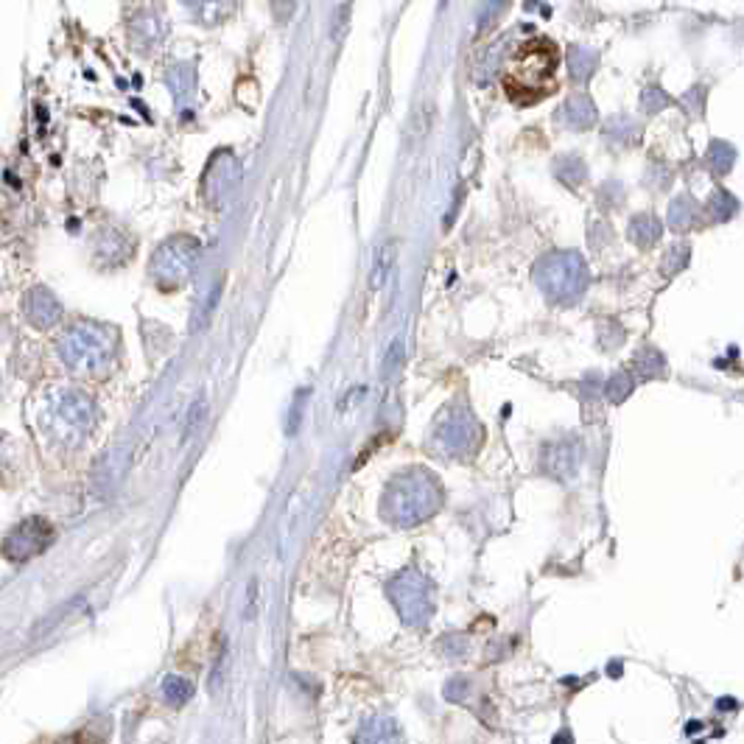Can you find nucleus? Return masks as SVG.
Instances as JSON below:
<instances>
[{"mask_svg": "<svg viewBox=\"0 0 744 744\" xmlns=\"http://www.w3.org/2000/svg\"><path fill=\"white\" fill-rule=\"evenodd\" d=\"M560 54L551 40H529L518 45L512 54L501 82L512 101L518 104H534L537 98H543L554 90V73H557Z\"/></svg>", "mask_w": 744, "mask_h": 744, "instance_id": "f257e3e1", "label": "nucleus"}, {"mask_svg": "<svg viewBox=\"0 0 744 744\" xmlns=\"http://www.w3.org/2000/svg\"><path fill=\"white\" fill-rule=\"evenodd\" d=\"M112 353H115L112 333L93 322L73 325L59 342L62 362L76 372H93V375L104 372L112 362Z\"/></svg>", "mask_w": 744, "mask_h": 744, "instance_id": "f03ea898", "label": "nucleus"}, {"mask_svg": "<svg viewBox=\"0 0 744 744\" xmlns=\"http://www.w3.org/2000/svg\"><path fill=\"white\" fill-rule=\"evenodd\" d=\"M383 501H387L383 504V515L398 521L400 526H415L428 515H434V509L440 506V493L437 487L428 481V476L408 473L390 487Z\"/></svg>", "mask_w": 744, "mask_h": 744, "instance_id": "7ed1b4c3", "label": "nucleus"}, {"mask_svg": "<svg viewBox=\"0 0 744 744\" xmlns=\"http://www.w3.org/2000/svg\"><path fill=\"white\" fill-rule=\"evenodd\" d=\"M95 408L90 398L82 392H59L57 398H50L45 426L50 431V437L65 443V445H79L87 431L93 428Z\"/></svg>", "mask_w": 744, "mask_h": 744, "instance_id": "20e7f679", "label": "nucleus"}, {"mask_svg": "<svg viewBox=\"0 0 744 744\" xmlns=\"http://www.w3.org/2000/svg\"><path fill=\"white\" fill-rule=\"evenodd\" d=\"M537 286L557 302H574L587 286V269L577 252H557L534 269Z\"/></svg>", "mask_w": 744, "mask_h": 744, "instance_id": "39448f33", "label": "nucleus"}, {"mask_svg": "<svg viewBox=\"0 0 744 744\" xmlns=\"http://www.w3.org/2000/svg\"><path fill=\"white\" fill-rule=\"evenodd\" d=\"M390 599L398 607L400 619L408 624H423L431 615V585L426 582L423 574L415 569H408L398 574L390 585Z\"/></svg>", "mask_w": 744, "mask_h": 744, "instance_id": "423d86ee", "label": "nucleus"}, {"mask_svg": "<svg viewBox=\"0 0 744 744\" xmlns=\"http://www.w3.org/2000/svg\"><path fill=\"white\" fill-rule=\"evenodd\" d=\"M196 255H199L196 241H191V238H174V241H168V244H163L157 249L151 269H154V274H157V280H160L163 286H176V283H183V280L193 272Z\"/></svg>", "mask_w": 744, "mask_h": 744, "instance_id": "0eeeda50", "label": "nucleus"}, {"mask_svg": "<svg viewBox=\"0 0 744 744\" xmlns=\"http://www.w3.org/2000/svg\"><path fill=\"white\" fill-rule=\"evenodd\" d=\"M50 541H54V529H50V524L42 518H31V521H22L20 526H14L6 534L4 554L12 562H25V560L37 557L40 551H45Z\"/></svg>", "mask_w": 744, "mask_h": 744, "instance_id": "6e6552de", "label": "nucleus"}, {"mask_svg": "<svg viewBox=\"0 0 744 744\" xmlns=\"http://www.w3.org/2000/svg\"><path fill=\"white\" fill-rule=\"evenodd\" d=\"M476 434L479 428L471 423V417L465 415H453L448 423L440 426V434H437V440L440 445L448 451V453H465L476 445Z\"/></svg>", "mask_w": 744, "mask_h": 744, "instance_id": "1a4fd4ad", "label": "nucleus"}, {"mask_svg": "<svg viewBox=\"0 0 744 744\" xmlns=\"http://www.w3.org/2000/svg\"><path fill=\"white\" fill-rule=\"evenodd\" d=\"M168 34V25L166 20L154 12V9H143L135 14L132 20V42L138 50H151V48H157Z\"/></svg>", "mask_w": 744, "mask_h": 744, "instance_id": "9d476101", "label": "nucleus"}, {"mask_svg": "<svg viewBox=\"0 0 744 744\" xmlns=\"http://www.w3.org/2000/svg\"><path fill=\"white\" fill-rule=\"evenodd\" d=\"M25 317L34 327H50L54 322H59L62 317V305L57 302V297L45 291V289H31L29 297H25Z\"/></svg>", "mask_w": 744, "mask_h": 744, "instance_id": "9b49d317", "label": "nucleus"}, {"mask_svg": "<svg viewBox=\"0 0 744 744\" xmlns=\"http://www.w3.org/2000/svg\"><path fill=\"white\" fill-rule=\"evenodd\" d=\"M577 445L574 443H551L546 451H543V471L557 476V479H566L577 471Z\"/></svg>", "mask_w": 744, "mask_h": 744, "instance_id": "f8f14e48", "label": "nucleus"}, {"mask_svg": "<svg viewBox=\"0 0 744 744\" xmlns=\"http://www.w3.org/2000/svg\"><path fill=\"white\" fill-rule=\"evenodd\" d=\"M560 115H562V123L571 126V130H587V126L596 121V107L585 93H579V95H571L566 104H562Z\"/></svg>", "mask_w": 744, "mask_h": 744, "instance_id": "ddd939ff", "label": "nucleus"}, {"mask_svg": "<svg viewBox=\"0 0 744 744\" xmlns=\"http://www.w3.org/2000/svg\"><path fill=\"white\" fill-rule=\"evenodd\" d=\"M166 85L171 87L174 98H179V101L188 98V95H193V87H196L193 65H188V62H176V65H171L168 73H166Z\"/></svg>", "mask_w": 744, "mask_h": 744, "instance_id": "4468645a", "label": "nucleus"}, {"mask_svg": "<svg viewBox=\"0 0 744 744\" xmlns=\"http://www.w3.org/2000/svg\"><path fill=\"white\" fill-rule=\"evenodd\" d=\"M663 233V224L658 221V216H635L632 224H630V238L638 244V247H652Z\"/></svg>", "mask_w": 744, "mask_h": 744, "instance_id": "2eb2a0df", "label": "nucleus"}, {"mask_svg": "<svg viewBox=\"0 0 744 744\" xmlns=\"http://www.w3.org/2000/svg\"><path fill=\"white\" fill-rule=\"evenodd\" d=\"M596 59H599L596 50L582 48V45H574V48L569 50V70H571V76H574V82H585L587 76L594 73Z\"/></svg>", "mask_w": 744, "mask_h": 744, "instance_id": "dca6fc26", "label": "nucleus"}, {"mask_svg": "<svg viewBox=\"0 0 744 744\" xmlns=\"http://www.w3.org/2000/svg\"><path fill=\"white\" fill-rule=\"evenodd\" d=\"M632 372H638V378H658V375H666V370H663V355L655 353V350H641V353L632 358Z\"/></svg>", "mask_w": 744, "mask_h": 744, "instance_id": "f3484780", "label": "nucleus"}, {"mask_svg": "<svg viewBox=\"0 0 744 744\" xmlns=\"http://www.w3.org/2000/svg\"><path fill=\"white\" fill-rule=\"evenodd\" d=\"M229 4H233V0H183V6L191 9L204 22L219 20V14H224L229 9Z\"/></svg>", "mask_w": 744, "mask_h": 744, "instance_id": "a211bd4d", "label": "nucleus"}, {"mask_svg": "<svg viewBox=\"0 0 744 744\" xmlns=\"http://www.w3.org/2000/svg\"><path fill=\"white\" fill-rule=\"evenodd\" d=\"M697 216H700V211H697V204L691 202L688 196H683V199H677L675 204H672V213H669V221H672V227L675 229H688L691 224L697 221Z\"/></svg>", "mask_w": 744, "mask_h": 744, "instance_id": "6ab92c4d", "label": "nucleus"}, {"mask_svg": "<svg viewBox=\"0 0 744 744\" xmlns=\"http://www.w3.org/2000/svg\"><path fill=\"white\" fill-rule=\"evenodd\" d=\"M163 695H166V700L168 703H174V705H183V703H188L191 697H193V686H191V680H185V677H166L163 680Z\"/></svg>", "mask_w": 744, "mask_h": 744, "instance_id": "aec40b11", "label": "nucleus"}, {"mask_svg": "<svg viewBox=\"0 0 744 744\" xmlns=\"http://www.w3.org/2000/svg\"><path fill=\"white\" fill-rule=\"evenodd\" d=\"M395 244H387L383 247L381 252H378V261H375V266H372V289H381V283H383V277L390 274V269H392V264H395Z\"/></svg>", "mask_w": 744, "mask_h": 744, "instance_id": "412c9836", "label": "nucleus"}, {"mask_svg": "<svg viewBox=\"0 0 744 744\" xmlns=\"http://www.w3.org/2000/svg\"><path fill=\"white\" fill-rule=\"evenodd\" d=\"M733 148L728 146V143H722V140H716L713 146H711V151H708V163L713 166V171L716 174H725L731 166H733Z\"/></svg>", "mask_w": 744, "mask_h": 744, "instance_id": "4be33fe9", "label": "nucleus"}, {"mask_svg": "<svg viewBox=\"0 0 744 744\" xmlns=\"http://www.w3.org/2000/svg\"><path fill=\"white\" fill-rule=\"evenodd\" d=\"M557 174L562 183H569V185H579L582 179H585V163L579 157H566V160H560L557 163Z\"/></svg>", "mask_w": 744, "mask_h": 744, "instance_id": "5701e85b", "label": "nucleus"}, {"mask_svg": "<svg viewBox=\"0 0 744 744\" xmlns=\"http://www.w3.org/2000/svg\"><path fill=\"white\" fill-rule=\"evenodd\" d=\"M506 4H509V0H490V4L484 6L481 20H479V34H487V31L493 29V25L501 20V14H504Z\"/></svg>", "mask_w": 744, "mask_h": 744, "instance_id": "b1692460", "label": "nucleus"}, {"mask_svg": "<svg viewBox=\"0 0 744 744\" xmlns=\"http://www.w3.org/2000/svg\"><path fill=\"white\" fill-rule=\"evenodd\" d=\"M630 392H632V378L627 372H619V375H613L607 381V398L613 403H622Z\"/></svg>", "mask_w": 744, "mask_h": 744, "instance_id": "393cba45", "label": "nucleus"}, {"mask_svg": "<svg viewBox=\"0 0 744 744\" xmlns=\"http://www.w3.org/2000/svg\"><path fill=\"white\" fill-rule=\"evenodd\" d=\"M708 211L716 216V219H728L733 211H736V202L728 196V193H713V199H711V204H708Z\"/></svg>", "mask_w": 744, "mask_h": 744, "instance_id": "a878e982", "label": "nucleus"}, {"mask_svg": "<svg viewBox=\"0 0 744 744\" xmlns=\"http://www.w3.org/2000/svg\"><path fill=\"white\" fill-rule=\"evenodd\" d=\"M663 107H669V95H666L660 87H647L644 90V110L647 112H658Z\"/></svg>", "mask_w": 744, "mask_h": 744, "instance_id": "bb28decb", "label": "nucleus"}, {"mask_svg": "<svg viewBox=\"0 0 744 744\" xmlns=\"http://www.w3.org/2000/svg\"><path fill=\"white\" fill-rule=\"evenodd\" d=\"M445 697L451 700V703H462L468 697V680L465 677H453L448 686H445Z\"/></svg>", "mask_w": 744, "mask_h": 744, "instance_id": "cd10ccee", "label": "nucleus"}, {"mask_svg": "<svg viewBox=\"0 0 744 744\" xmlns=\"http://www.w3.org/2000/svg\"><path fill=\"white\" fill-rule=\"evenodd\" d=\"M272 9H274L277 22H286L297 9V0H272Z\"/></svg>", "mask_w": 744, "mask_h": 744, "instance_id": "c85d7f7f", "label": "nucleus"}, {"mask_svg": "<svg viewBox=\"0 0 744 744\" xmlns=\"http://www.w3.org/2000/svg\"><path fill=\"white\" fill-rule=\"evenodd\" d=\"M400 355H403V347H400V342H395L392 345V355L387 353V362H383V372H392V370H398V364H400Z\"/></svg>", "mask_w": 744, "mask_h": 744, "instance_id": "c756f323", "label": "nucleus"}, {"mask_svg": "<svg viewBox=\"0 0 744 744\" xmlns=\"http://www.w3.org/2000/svg\"><path fill=\"white\" fill-rule=\"evenodd\" d=\"M202 417H204V403H196V406L191 408V423L185 426V434H188V437H191V431L196 428V423H199Z\"/></svg>", "mask_w": 744, "mask_h": 744, "instance_id": "7c9ffc66", "label": "nucleus"}]
</instances>
